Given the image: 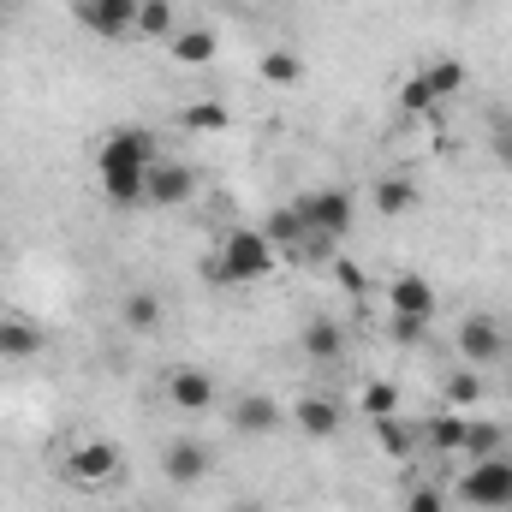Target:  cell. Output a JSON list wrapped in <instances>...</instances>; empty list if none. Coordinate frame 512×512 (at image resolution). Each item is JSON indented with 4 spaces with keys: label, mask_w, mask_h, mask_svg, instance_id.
I'll return each mask as SVG.
<instances>
[{
    "label": "cell",
    "mask_w": 512,
    "mask_h": 512,
    "mask_svg": "<svg viewBox=\"0 0 512 512\" xmlns=\"http://www.w3.org/2000/svg\"><path fill=\"white\" fill-rule=\"evenodd\" d=\"M292 423H298L310 441H328V435H340V405H334L328 393H304V399L292 405Z\"/></svg>",
    "instance_id": "13"
},
{
    "label": "cell",
    "mask_w": 512,
    "mask_h": 512,
    "mask_svg": "<svg viewBox=\"0 0 512 512\" xmlns=\"http://www.w3.org/2000/svg\"><path fill=\"white\" fill-rule=\"evenodd\" d=\"M155 161H161L155 137H149L143 126H120L108 143H102V149H96V179H102V197H108L114 209H137Z\"/></svg>",
    "instance_id": "1"
},
{
    "label": "cell",
    "mask_w": 512,
    "mask_h": 512,
    "mask_svg": "<svg viewBox=\"0 0 512 512\" xmlns=\"http://www.w3.org/2000/svg\"><path fill=\"white\" fill-rule=\"evenodd\" d=\"M185 131H227V102H185L179 108Z\"/></svg>",
    "instance_id": "26"
},
{
    "label": "cell",
    "mask_w": 512,
    "mask_h": 512,
    "mask_svg": "<svg viewBox=\"0 0 512 512\" xmlns=\"http://www.w3.org/2000/svg\"><path fill=\"white\" fill-rule=\"evenodd\" d=\"M370 203H376V215L399 221V215H411V209H417V185H411V179H399V173H387V179H376Z\"/></svg>",
    "instance_id": "17"
},
{
    "label": "cell",
    "mask_w": 512,
    "mask_h": 512,
    "mask_svg": "<svg viewBox=\"0 0 512 512\" xmlns=\"http://www.w3.org/2000/svg\"><path fill=\"white\" fill-rule=\"evenodd\" d=\"M120 316H126V328H131V334H155L167 310H161V298H155V292H143V286H137V292H126Z\"/></svg>",
    "instance_id": "22"
},
{
    "label": "cell",
    "mask_w": 512,
    "mask_h": 512,
    "mask_svg": "<svg viewBox=\"0 0 512 512\" xmlns=\"http://www.w3.org/2000/svg\"><path fill=\"white\" fill-rule=\"evenodd\" d=\"M334 280H340L352 298H364V268H358V262H346V256H340V262H334Z\"/></svg>",
    "instance_id": "31"
},
{
    "label": "cell",
    "mask_w": 512,
    "mask_h": 512,
    "mask_svg": "<svg viewBox=\"0 0 512 512\" xmlns=\"http://www.w3.org/2000/svg\"><path fill=\"white\" fill-rule=\"evenodd\" d=\"M137 6L143 0H78V24L102 42H120V36H137Z\"/></svg>",
    "instance_id": "9"
},
{
    "label": "cell",
    "mask_w": 512,
    "mask_h": 512,
    "mask_svg": "<svg viewBox=\"0 0 512 512\" xmlns=\"http://www.w3.org/2000/svg\"><path fill=\"white\" fill-rule=\"evenodd\" d=\"M280 399L274 393H245L239 405H233V429L239 435H268V429H280Z\"/></svg>",
    "instance_id": "14"
},
{
    "label": "cell",
    "mask_w": 512,
    "mask_h": 512,
    "mask_svg": "<svg viewBox=\"0 0 512 512\" xmlns=\"http://www.w3.org/2000/svg\"><path fill=\"white\" fill-rule=\"evenodd\" d=\"M42 352V328L24 322V316H0V358L6 364H30Z\"/></svg>",
    "instance_id": "16"
},
{
    "label": "cell",
    "mask_w": 512,
    "mask_h": 512,
    "mask_svg": "<svg viewBox=\"0 0 512 512\" xmlns=\"http://www.w3.org/2000/svg\"><path fill=\"white\" fill-rule=\"evenodd\" d=\"M0 6H12V0H0Z\"/></svg>",
    "instance_id": "35"
},
{
    "label": "cell",
    "mask_w": 512,
    "mask_h": 512,
    "mask_svg": "<svg viewBox=\"0 0 512 512\" xmlns=\"http://www.w3.org/2000/svg\"><path fill=\"white\" fill-rule=\"evenodd\" d=\"M376 447H382L387 459H411L423 447V429H411L399 417H376Z\"/></svg>",
    "instance_id": "21"
},
{
    "label": "cell",
    "mask_w": 512,
    "mask_h": 512,
    "mask_svg": "<svg viewBox=\"0 0 512 512\" xmlns=\"http://www.w3.org/2000/svg\"><path fill=\"white\" fill-rule=\"evenodd\" d=\"M256 72H262L274 90H298V84H304V60H298L292 48H268V54L256 60Z\"/></svg>",
    "instance_id": "18"
},
{
    "label": "cell",
    "mask_w": 512,
    "mask_h": 512,
    "mask_svg": "<svg viewBox=\"0 0 512 512\" xmlns=\"http://www.w3.org/2000/svg\"><path fill=\"white\" fill-rule=\"evenodd\" d=\"M197 197V167H185V161H155L149 167V185H143V203H155V209H185Z\"/></svg>",
    "instance_id": "7"
},
{
    "label": "cell",
    "mask_w": 512,
    "mask_h": 512,
    "mask_svg": "<svg viewBox=\"0 0 512 512\" xmlns=\"http://www.w3.org/2000/svg\"><path fill=\"white\" fill-rule=\"evenodd\" d=\"M387 304H393V316H399V322H423V328H429V316L441 310V292H435V280H429V274H393Z\"/></svg>",
    "instance_id": "8"
},
{
    "label": "cell",
    "mask_w": 512,
    "mask_h": 512,
    "mask_svg": "<svg viewBox=\"0 0 512 512\" xmlns=\"http://www.w3.org/2000/svg\"><path fill=\"white\" fill-rule=\"evenodd\" d=\"M423 84L435 90V102H453V96L465 90V60H453V54H447V60H429V66H423Z\"/></svg>",
    "instance_id": "23"
},
{
    "label": "cell",
    "mask_w": 512,
    "mask_h": 512,
    "mask_svg": "<svg viewBox=\"0 0 512 512\" xmlns=\"http://www.w3.org/2000/svg\"><path fill=\"white\" fill-rule=\"evenodd\" d=\"M465 453H471V459H495V453H501V429H489V423H471V435H465Z\"/></svg>",
    "instance_id": "29"
},
{
    "label": "cell",
    "mask_w": 512,
    "mask_h": 512,
    "mask_svg": "<svg viewBox=\"0 0 512 512\" xmlns=\"http://www.w3.org/2000/svg\"><path fill=\"white\" fill-rule=\"evenodd\" d=\"M298 352H304L310 364H340V352H346V328H340L334 316H310V322L298 328Z\"/></svg>",
    "instance_id": "12"
},
{
    "label": "cell",
    "mask_w": 512,
    "mask_h": 512,
    "mask_svg": "<svg viewBox=\"0 0 512 512\" xmlns=\"http://www.w3.org/2000/svg\"><path fill=\"white\" fill-rule=\"evenodd\" d=\"M66 477H72L78 489H108V483L120 477V447H114V441H78V447L66 453Z\"/></svg>",
    "instance_id": "6"
},
{
    "label": "cell",
    "mask_w": 512,
    "mask_h": 512,
    "mask_svg": "<svg viewBox=\"0 0 512 512\" xmlns=\"http://www.w3.org/2000/svg\"><path fill=\"white\" fill-rule=\"evenodd\" d=\"M393 108H399V120H429V114H441V102H435V90L423 84V72H411V78L399 84Z\"/></svg>",
    "instance_id": "19"
},
{
    "label": "cell",
    "mask_w": 512,
    "mask_h": 512,
    "mask_svg": "<svg viewBox=\"0 0 512 512\" xmlns=\"http://www.w3.org/2000/svg\"><path fill=\"white\" fill-rule=\"evenodd\" d=\"M215 399H221V387H215L209 370H191V364H185V370H173V376H167V405H173V411H185V417L209 411Z\"/></svg>",
    "instance_id": "11"
},
{
    "label": "cell",
    "mask_w": 512,
    "mask_h": 512,
    "mask_svg": "<svg viewBox=\"0 0 512 512\" xmlns=\"http://www.w3.org/2000/svg\"><path fill=\"white\" fill-rule=\"evenodd\" d=\"M417 334H423V322H399L393 316V340H417Z\"/></svg>",
    "instance_id": "33"
},
{
    "label": "cell",
    "mask_w": 512,
    "mask_h": 512,
    "mask_svg": "<svg viewBox=\"0 0 512 512\" xmlns=\"http://www.w3.org/2000/svg\"><path fill=\"white\" fill-rule=\"evenodd\" d=\"M268 268H274V239L256 233V227H233V233L221 239V251L203 256V280H209V286H251Z\"/></svg>",
    "instance_id": "2"
},
{
    "label": "cell",
    "mask_w": 512,
    "mask_h": 512,
    "mask_svg": "<svg viewBox=\"0 0 512 512\" xmlns=\"http://www.w3.org/2000/svg\"><path fill=\"white\" fill-rule=\"evenodd\" d=\"M453 352L465 358V370H489L507 358V328L495 316H465L459 334H453Z\"/></svg>",
    "instance_id": "5"
},
{
    "label": "cell",
    "mask_w": 512,
    "mask_h": 512,
    "mask_svg": "<svg viewBox=\"0 0 512 512\" xmlns=\"http://www.w3.org/2000/svg\"><path fill=\"white\" fill-rule=\"evenodd\" d=\"M489 143H495V161H501V167H512V108H507V120L495 126V137H489Z\"/></svg>",
    "instance_id": "32"
},
{
    "label": "cell",
    "mask_w": 512,
    "mask_h": 512,
    "mask_svg": "<svg viewBox=\"0 0 512 512\" xmlns=\"http://www.w3.org/2000/svg\"><path fill=\"white\" fill-rule=\"evenodd\" d=\"M268 239H274V245H286V251H298V239H304V215L286 203V209L268 221Z\"/></svg>",
    "instance_id": "28"
},
{
    "label": "cell",
    "mask_w": 512,
    "mask_h": 512,
    "mask_svg": "<svg viewBox=\"0 0 512 512\" xmlns=\"http://www.w3.org/2000/svg\"><path fill=\"white\" fill-rule=\"evenodd\" d=\"M405 512H447V495H441L435 483H417V489L405 495Z\"/></svg>",
    "instance_id": "30"
},
{
    "label": "cell",
    "mask_w": 512,
    "mask_h": 512,
    "mask_svg": "<svg viewBox=\"0 0 512 512\" xmlns=\"http://www.w3.org/2000/svg\"><path fill=\"white\" fill-rule=\"evenodd\" d=\"M453 495H459L471 512H512V459H507V453L477 459V465L459 477V489H453Z\"/></svg>",
    "instance_id": "3"
},
{
    "label": "cell",
    "mask_w": 512,
    "mask_h": 512,
    "mask_svg": "<svg viewBox=\"0 0 512 512\" xmlns=\"http://www.w3.org/2000/svg\"><path fill=\"white\" fill-rule=\"evenodd\" d=\"M292 209L304 215V233H322V239H346L352 233V221H358V203H352V191H340V185H322V191H304V197H292Z\"/></svg>",
    "instance_id": "4"
},
{
    "label": "cell",
    "mask_w": 512,
    "mask_h": 512,
    "mask_svg": "<svg viewBox=\"0 0 512 512\" xmlns=\"http://www.w3.org/2000/svg\"><path fill=\"white\" fill-rule=\"evenodd\" d=\"M358 411H364L370 423H376V417H399V387H393V382H364Z\"/></svg>",
    "instance_id": "24"
},
{
    "label": "cell",
    "mask_w": 512,
    "mask_h": 512,
    "mask_svg": "<svg viewBox=\"0 0 512 512\" xmlns=\"http://www.w3.org/2000/svg\"><path fill=\"white\" fill-rule=\"evenodd\" d=\"M179 24H173V6L167 0H143L137 6V36H173Z\"/></svg>",
    "instance_id": "27"
},
{
    "label": "cell",
    "mask_w": 512,
    "mask_h": 512,
    "mask_svg": "<svg viewBox=\"0 0 512 512\" xmlns=\"http://www.w3.org/2000/svg\"><path fill=\"white\" fill-rule=\"evenodd\" d=\"M441 399H447V411L477 405V399H483V376H477V370H453V376H447V387H441Z\"/></svg>",
    "instance_id": "25"
},
{
    "label": "cell",
    "mask_w": 512,
    "mask_h": 512,
    "mask_svg": "<svg viewBox=\"0 0 512 512\" xmlns=\"http://www.w3.org/2000/svg\"><path fill=\"white\" fill-rule=\"evenodd\" d=\"M161 471H167V483H203L215 471V447L197 441V435H179V441H167Z\"/></svg>",
    "instance_id": "10"
},
{
    "label": "cell",
    "mask_w": 512,
    "mask_h": 512,
    "mask_svg": "<svg viewBox=\"0 0 512 512\" xmlns=\"http://www.w3.org/2000/svg\"><path fill=\"white\" fill-rule=\"evenodd\" d=\"M465 435H471V423H465L459 411H435V417L423 423V441L441 447V453H465Z\"/></svg>",
    "instance_id": "20"
},
{
    "label": "cell",
    "mask_w": 512,
    "mask_h": 512,
    "mask_svg": "<svg viewBox=\"0 0 512 512\" xmlns=\"http://www.w3.org/2000/svg\"><path fill=\"white\" fill-rule=\"evenodd\" d=\"M167 42H173V60H179V66H209V60L221 54V36H215L209 24H185V30H173Z\"/></svg>",
    "instance_id": "15"
},
{
    "label": "cell",
    "mask_w": 512,
    "mask_h": 512,
    "mask_svg": "<svg viewBox=\"0 0 512 512\" xmlns=\"http://www.w3.org/2000/svg\"><path fill=\"white\" fill-rule=\"evenodd\" d=\"M233 512H268V507H262V501H245V507H233Z\"/></svg>",
    "instance_id": "34"
}]
</instances>
